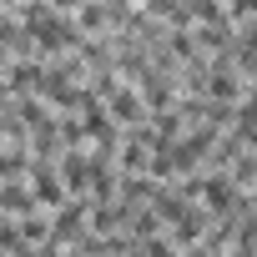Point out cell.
<instances>
[{"label":"cell","mask_w":257,"mask_h":257,"mask_svg":"<svg viewBox=\"0 0 257 257\" xmlns=\"http://www.w3.org/2000/svg\"><path fill=\"white\" fill-rule=\"evenodd\" d=\"M0 207H6V212H31V197H26V187H0Z\"/></svg>","instance_id":"6da1fadb"},{"label":"cell","mask_w":257,"mask_h":257,"mask_svg":"<svg viewBox=\"0 0 257 257\" xmlns=\"http://www.w3.org/2000/svg\"><path fill=\"white\" fill-rule=\"evenodd\" d=\"M81 217H86V207H66V212L56 217V237H76V227H81Z\"/></svg>","instance_id":"7a4b0ae2"},{"label":"cell","mask_w":257,"mask_h":257,"mask_svg":"<svg viewBox=\"0 0 257 257\" xmlns=\"http://www.w3.org/2000/svg\"><path fill=\"white\" fill-rule=\"evenodd\" d=\"M116 116H121V121H142V101H137L132 91H116Z\"/></svg>","instance_id":"3957f363"}]
</instances>
